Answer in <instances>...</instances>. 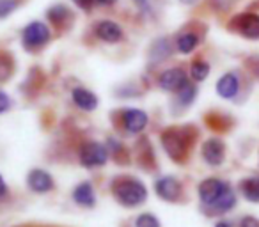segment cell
<instances>
[{
	"label": "cell",
	"mask_w": 259,
	"mask_h": 227,
	"mask_svg": "<svg viewBox=\"0 0 259 227\" xmlns=\"http://www.w3.org/2000/svg\"><path fill=\"white\" fill-rule=\"evenodd\" d=\"M194 131L190 128H169L162 133V146L165 153L178 163H183L190 151Z\"/></svg>",
	"instance_id": "cell-1"
},
{
	"label": "cell",
	"mask_w": 259,
	"mask_h": 227,
	"mask_svg": "<svg viewBox=\"0 0 259 227\" xmlns=\"http://www.w3.org/2000/svg\"><path fill=\"white\" fill-rule=\"evenodd\" d=\"M112 192H114V197L128 208L142 204L148 199V190L144 183L135 177H117L112 185Z\"/></svg>",
	"instance_id": "cell-2"
},
{
	"label": "cell",
	"mask_w": 259,
	"mask_h": 227,
	"mask_svg": "<svg viewBox=\"0 0 259 227\" xmlns=\"http://www.w3.org/2000/svg\"><path fill=\"white\" fill-rule=\"evenodd\" d=\"M229 29L243 36L245 39H259V15L257 13H241L229 22Z\"/></svg>",
	"instance_id": "cell-3"
},
{
	"label": "cell",
	"mask_w": 259,
	"mask_h": 227,
	"mask_svg": "<svg viewBox=\"0 0 259 227\" xmlns=\"http://www.w3.org/2000/svg\"><path fill=\"white\" fill-rule=\"evenodd\" d=\"M22 41L25 48H41L50 41V29L43 22H32L23 29Z\"/></svg>",
	"instance_id": "cell-4"
},
{
	"label": "cell",
	"mask_w": 259,
	"mask_h": 227,
	"mask_svg": "<svg viewBox=\"0 0 259 227\" xmlns=\"http://www.w3.org/2000/svg\"><path fill=\"white\" fill-rule=\"evenodd\" d=\"M108 160V151L98 142H85L80 148V163L83 167H101Z\"/></svg>",
	"instance_id": "cell-5"
},
{
	"label": "cell",
	"mask_w": 259,
	"mask_h": 227,
	"mask_svg": "<svg viewBox=\"0 0 259 227\" xmlns=\"http://www.w3.org/2000/svg\"><path fill=\"white\" fill-rule=\"evenodd\" d=\"M227 188H229L227 183L217 179V177H209V179H204L199 185V199H201V202L204 206L211 208V206L222 197V194Z\"/></svg>",
	"instance_id": "cell-6"
},
{
	"label": "cell",
	"mask_w": 259,
	"mask_h": 227,
	"mask_svg": "<svg viewBox=\"0 0 259 227\" xmlns=\"http://www.w3.org/2000/svg\"><path fill=\"white\" fill-rule=\"evenodd\" d=\"M148 114L139 108H128L122 112V126L128 133H141L148 126Z\"/></svg>",
	"instance_id": "cell-7"
},
{
	"label": "cell",
	"mask_w": 259,
	"mask_h": 227,
	"mask_svg": "<svg viewBox=\"0 0 259 227\" xmlns=\"http://www.w3.org/2000/svg\"><path fill=\"white\" fill-rule=\"evenodd\" d=\"M187 73L181 68H170L167 71H163L158 78V85L163 90H169V93H178L181 87L187 83Z\"/></svg>",
	"instance_id": "cell-8"
},
{
	"label": "cell",
	"mask_w": 259,
	"mask_h": 227,
	"mask_svg": "<svg viewBox=\"0 0 259 227\" xmlns=\"http://www.w3.org/2000/svg\"><path fill=\"white\" fill-rule=\"evenodd\" d=\"M27 183H29V188L36 194H47V192L54 190L55 183L54 177L43 169H34L30 170L29 177H27Z\"/></svg>",
	"instance_id": "cell-9"
},
{
	"label": "cell",
	"mask_w": 259,
	"mask_h": 227,
	"mask_svg": "<svg viewBox=\"0 0 259 227\" xmlns=\"http://www.w3.org/2000/svg\"><path fill=\"white\" fill-rule=\"evenodd\" d=\"M202 158L206 160V163L217 167L224 162L226 158V148H224V142L219 139H209L202 144Z\"/></svg>",
	"instance_id": "cell-10"
},
{
	"label": "cell",
	"mask_w": 259,
	"mask_h": 227,
	"mask_svg": "<svg viewBox=\"0 0 259 227\" xmlns=\"http://www.w3.org/2000/svg\"><path fill=\"white\" fill-rule=\"evenodd\" d=\"M156 194L165 201H178L181 197V183L172 176H163L155 185Z\"/></svg>",
	"instance_id": "cell-11"
},
{
	"label": "cell",
	"mask_w": 259,
	"mask_h": 227,
	"mask_svg": "<svg viewBox=\"0 0 259 227\" xmlns=\"http://www.w3.org/2000/svg\"><path fill=\"white\" fill-rule=\"evenodd\" d=\"M238 90H240V78H238L236 73H226L217 82V93L224 100L234 98L238 94Z\"/></svg>",
	"instance_id": "cell-12"
},
{
	"label": "cell",
	"mask_w": 259,
	"mask_h": 227,
	"mask_svg": "<svg viewBox=\"0 0 259 227\" xmlns=\"http://www.w3.org/2000/svg\"><path fill=\"white\" fill-rule=\"evenodd\" d=\"M96 36L105 43H117L122 39V29L115 22L105 20L96 25Z\"/></svg>",
	"instance_id": "cell-13"
},
{
	"label": "cell",
	"mask_w": 259,
	"mask_h": 227,
	"mask_svg": "<svg viewBox=\"0 0 259 227\" xmlns=\"http://www.w3.org/2000/svg\"><path fill=\"white\" fill-rule=\"evenodd\" d=\"M71 98H73V103H75L78 108H82V110H85V112H93L94 108L98 107L96 94H93L91 90H87V89H82V87H76V89H73Z\"/></svg>",
	"instance_id": "cell-14"
},
{
	"label": "cell",
	"mask_w": 259,
	"mask_h": 227,
	"mask_svg": "<svg viewBox=\"0 0 259 227\" xmlns=\"http://www.w3.org/2000/svg\"><path fill=\"white\" fill-rule=\"evenodd\" d=\"M73 199L78 206H83V208H93L96 204V195H94V190H93V185L89 181L85 183H80L78 187L75 188L73 192Z\"/></svg>",
	"instance_id": "cell-15"
},
{
	"label": "cell",
	"mask_w": 259,
	"mask_h": 227,
	"mask_svg": "<svg viewBox=\"0 0 259 227\" xmlns=\"http://www.w3.org/2000/svg\"><path fill=\"white\" fill-rule=\"evenodd\" d=\"M241 194L247 201L259 202V176L241 181Z\"/></svg>",
	"instance_id": "cell-16"
},
{
	"label": "cell",
	"mask_w": 259,
	"mask_h": 227,
	"mask_svg": "<svg viewBox=\"0 0 259 227\" xmlns=\"http://www.w3.org/2000/svg\"><path fill=\"white\" fill-rule=\"evenodd\" d=\"M48 18H50V22L55 23L57 27H62L69 22V18H71V11H69L66 6L57 4V6H54V8L48 9Z\"/></svg>",
	"instance_id": "cell-17"
},
{
	"label": "cell",
	"mask_w": 259,
	"mask_h": 227,
	"mask_svg": "<svg viewBox=\"0 0 259 227\" xmlns=\"http://www.w3.org/2000/svg\"><path fill=\"white\" fill-rule=\"evenodd\" d=\"M197 44H199V37L195 36L194 32L181 34L176 41V48H178V52H181V54H192V52L197 48Z\"/></svg>",
	"instance_id": "cell-18"
},
{
	"label": "cell",
	"mask_w": 259,
	"mask_h": 227,
	"mask_svg": "<svg viewBox=\"0 0 259 227\" xmlns=\"http://www.w3.org/2000/svg\"><path fill=\"white\" fill-rule=\"evenodd\" d=\"M234 204H236L234 192L231 190V188H227V190L222 194V197H220L219 201H217L209 209H213V211H217V213H224V211H229V209L233 208Z\"/></svg>",
	"instance_id": "cell-19"
},
{
	"label": "cell",
	"mask_w": 259,
	"mask_h": 227,
	"mask_svg": "<svg viewBox=\"0 0 259 227\" xmlns=\"http://www.w3.org/2000/svg\"><path fill=\"white\" fill-rule=\"evenodd\" d=\"M190 75L195 82H202V80H206L209 75V64L204 61H195L190 68Z\"/></svg>",
	"instance_id": "cell-20"
},
{
	"label": "cell",
	"mask_w": 259,
	"mask_h": 227,
	"mask_svg": "<svg viewBox=\"0 0 259 227\" xmlns=\"http://www.w3.org/2000/svg\"><path fill=\"white\" fill-rule=\"evenodd\" d=\"M195 96H197V89H195V85H192L190 82H187L180 90H178V100H180V103L185 105V107L190 105L192 101L195 100Z\"/></svg>",
	"instance_id": "cell-21"
},
{
	"label": "cell",
	"mask_w": 259,
	"mask_h": 227,
	"mask_svg": "<svg viewBox=\"0 0 259 227\" xmlns=\"http://www.w3.org/2000/svg\"><path fill=\"white\" fill-rule=\"evenodd\" d=\"M135 227H160V222L151 213H142L135 220Z\"/></svg>",
	"instance_id": "cell-22"
},
{
	"label": "cell",
	"mask_w": 259,
	"mask_h": 227,
	"mask_svg": "<svg viewBox=\"0 0 259 227\" xmlns=\"http://www.w3.org/2000/svg\"><path fill=\"white\" fill-rule=\"evenodd\" d=\"M209 2H211L213 9H215V11H219V13L229 11V9L236 4V0H209Z\"/></svg>",
	"instance_id": "cell-23"
},
{
	"label": "cell",
	"mask_w": 259,
	"mask_h": 227,
	"mask_svg": "<svg viewBox=\"0 0 259 227\" xmlns=\"http://www.w3.org/2000/svg\"><path fill=\"white\" fill-rule=\"evenodd\" d=\"M16 9V0H0V18H6Z\"/></svg>",
	"instance_id": "cell-24"
},
{
	"label": "cell",
	"mask_w": 259,
	"mask_h": 227,
	"mask_svg": "<svg viewBox=\"0 0 259 227\" xmlns=\"http://www.w3.org/2000/svg\"><path fill=\"white\" fill-rule=\"evenodd\" d=\"M9 75H11V62H9V59L0 57V82L8 78Z\"/></svg>",
	"instance_id": "cell-25"
},
{
	"label": "cell",
	"mask_w": 259,
	"mask_h": 227,
	"mask_svg": "<svg viewBox=\"0 0 259 227\" xmlns=\"http://www.w3.org/2000/svg\"><path fill=\"white\" fill-rule=\"evenodd\" d=\"M9 108H11V98H9L6 93H2V90H0V114L8 112Z\"/></svg>",
	"instance_id": "cell-26"
},
{
	"label": "cell",
	"mask_w": 259,
	"mask_h": 227,
	"mask_svg": "<svg viewBox=\"0 0 259 227\" xmlns=\"http://www.w3.org/2000/svg\"><path fill=\"white\" fill-rule=\"evenodd\" d=\"M240 227H259V220L254 216H245V218H241Z\"/></svg>",
	"instance_id": "cell-27"
},
{
	"label": "cell",
	"mask_w": 259,
	"mask_h": 227,
	"mask_svg": "<svg viewBox=\"0 0 259 227\" xmlns=\"http://www.w3.org/2000/svg\"><path fill=\"white\" fill-rule=\"evenodd\" d=\"M78 8H82V9H85V11H89L91 8L94 6V0H73Z\"/></svg>",
	"instance_id": "cell-28"
},
{
	"label": "cell",
	"mask_w": 259,
	"mask_h": 227,
	"mask_svg": "<svg viewBox=\"0 0 259 227\" xmlns=\"http://www.w3.org/2000/svg\"><path fill=\"white\" fill-rule=\"evenodd\" d=\"M6 194H8V187H6V181H4V177L0 176V197H4Z\"/></svg>",
	"instance_id": "cell-29"
},
{
	"label": "cell",
	"mask_w": 259,
	"mask_h": 227,
	"mask_svg": "<svg viewBox=\"0 0 259 227\" xmlns=\"http://www.w3.org/2000/svg\"><path fill=\"white\" fill-rule=\"evenodd\" d=\"M134 2H135V4H137V6H139V8H141V9H144V11H148V9H149V4H148V0H134Z\"/></svg>",
	"instance_id": "cell-30"
},
{
	"label": "cell",
	"mask_w": 259,
	"mask_h": 227,
	"mask_svg": "<svg viewBox=\"0 0 259 227\" xmlns=\"http://www.w3.org/2000/svg\"><path fill=\"white\" fill-rule=\"evenodd\" d=\"M115 0H94V4L96 6H112Z\"/></svg>",
	"instance_id": "cell-31"
},
{
	"label": "cell",
	"mask_w": 259,
	"mask_h": 227,
	"mask_svg": "<svg viewBox=\"0 0 259 227\" xmlns=\"http://www.w3.org/2000/svg\"><path fill=\"white\" fill-rule=\"evenodd\" d=\"M197 0H181V4H185V6H194Z\"/></svg>",
	"instance_id": "cell-32"
},
{
	"label": "cell",
	"mask_w": 259,
	"mask_h": 227,
	"mask_svg": "<svg viewBox=\"0 0 259 227\" xmlns=\"http://www.w3.org/2000/svg\"><path fill=\"white\" fill-rule=\"evenodd\" d=\"M215 227H229V225H227V223L226 222H220V223H217V225Z\"/></svg>",
	"instance_id": "cell-33"
}]
</instances>
